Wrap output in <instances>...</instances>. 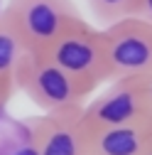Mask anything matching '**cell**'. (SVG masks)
I'll use <instances>...</instances> for the list:
<instances>
[{"instance_id": "cell-9", "label": "cell", "mask_w": 152, "mask_h": 155, "mask_svg": "<svg viewBox=\"0 0 152 155\" xmlns=\"http://www.w3.org/2000/svg\"><path fill=\"white\" fill-rule=\"evenodd\" d=\"M0 155H40L25 121H0Z\"/></svg>"}, {"instance_id": "cell-7", "label": "cell", "mask_w": 152, "mask_h": 155, "mask_svg": "<svg viewBox=\"0 0 152 155\" xmlns=\"http://www.w3.org/2000/svg\"><path fill=\"white\" fill-rule=\"evenodd\" d=\"M152 143V123H130L88 133V155H145Z\"/></svg>"}, {"instance_id": "cell-1", "label": "cell", "mask_w": 152, "mask_h": 155, "mask_svg": "<svg viewBox=\"0 0 152 155\" xmlns=\"http://www.w3.org/2000/svg\"><path fill=\"white\" fill-rule=\"evenodd\" d=\"M44 57L59 67L88 99L98 86L110 81L101 27H93L84 17L56 37Z\"/></svg>"}, {"instance_id": "cell-10", "label": "cell", "mask_w": 152, "mask_h": 155, "mask_svg": "<svg viewBox=\"0 0 152 155\" xmlns=\"http://www.w3.org/2000/svg\"><path fill=\"white\" fill-rule=\"evenodd\" d=\"M140 0H88V8L96 17V22H101L103 27L123 20V17L135 15Z\"/></svg>"}, {"instance_id": "cell-6", "label": "cell", "mask_w": 152, "mask_h": 155, "mask_svg": "<svg viewBox=\"0 0 152 155\" xmlns=\"http://www.w3.org/2000/svg\"><path fill=\"white\" fill-rule=\"evenodd\" d=\"M81 111L42 113L27 118L40 155H88V133L81 126Z\"/></svg>"}, {"instance_id": "cell-2", "label": "cell", "mask_w": 152, "mask_h": 155, "mask_svg": "<svg viewBox=\"0 0 152 155\" xmlns=\"http://www.w3.org/2000/svg\"><path fill=\"white\" fill-rule=\"evenodd\" d=\"M3 20L30 54H44L52 42L81 20L74 0H8Z\"/></svg>"}, {"instance_id": "cell-13", "label": "cell", "mask_w": 152, "mask_h": 155, "mask_svg": "<svg viewBox=\"0 0 152 155\" xmlns=\"http://www.w3.org/2000/svg\"><path fill=\"white\" fill-rule=\"evenodd\" d=\"M8 101H10V99H8V96H5V91L0 89V111H3V108L8 106Z\"/></svg>"}, {"instance_id": "cell-3", "label": "cell", "mask_w": 152, "mask_h": 155, "mask_svg": "<svg viewBox=\"0 0 152 155\" xmlns=\"http://www.w3.org/2000/svg\"><path fill=\"white\" fill-rule=\"evenodd\" d=\"M15 86L17 91H25L27 99L34 101V106H40L44 113L81 111L88 101V96H84L79 86L44 54H25L17 67Z\"/></svg>"}, {"instance_id": "cell-12", "label": "cell", "mask_w": 152, "mask_h": 155, "mask_svg": "<svg viewBox=\"0 0 152 155\" xmlns=\"http://www.w3.org/2000/svg\"><path fill=\"white\" fill-rule=\"evenodd\" d=\"M135 15L142 17V20H147V22H152V0H140Z\"/></svg>"}, {"instance_id": "cell-8", "label": "cell", "mask_w": 152, "mask_h": 155, "mask_svg": "<svg viewBox=\"0 0 152 155\" xmlns=\"http://www.w3.org/2000/svg\"><path fill=\"white\" fill-rule=\"evenodd\" d=\"M25 54L27 49L12 35V30L0 20V89L5 91L8 99H12V94L17 91L15 76H17V67L25 59Z\"/></svg>"}, {"instance_id": "cell-4", "label": "cell", "mask_w": 152, "mask_h": 155, "mask_svg": "<svg viewBox=\"0 0 152 155\" xmlns=\"http://www.w3.org/2000/svg\"><path fill=\"white\" fill-rule=\"evenodd\" d=\"M110 81L113 79H145L152 74V22L138 15L123 17L101 27Z\"/></svg>"}, {"instance_id": "cell-11", "label": "cell", "mask_w": 152, "mask_h": 155, "mask_svg": "<svg viewBox=\"0 0 152 155\" xmlns=\"http://www.w3.org/2000/svg\"><path fill=\"white\" fill-rule=\"evenodd\" d=\"M142 94H145V106H147V116L152 121V74L142 79Z\"/></svg>"}, {"instance_id": "cell-15", "label": "cell", "mask_w": 152, "mask_h": 155, "mask_svg": "<svg viewBox=\"0 0 152 155\" xmlns=\"http://www.w3.org/2000/svg\"><path fill=\"white\" fill-rule=\"evenodd\" d=\"M0 10H3V8H0Z\"/></svg>"}, {"instance_id": "cell-5", "label": "cell", "mask_w": 152, "mask_h": 155, "mask_svg": "<svg viewBox=\"0 0 152 155\" xmlns=\"http://www.w3.org/2000/svg\"><path fill=\"white\" fill-rule=\"evenodd\" d=\"M81 126L86 133L103 128L130 126V123H152L145 106L142 79H113L106 89L84 104Z\"/></svg>"}, {"instance_id": "cell-14", "label": "cell", "mask_w": 152, "mask_h": 155, "mask_svg": "<svg viewBox=\"0 0 152 155\" xmlns=\"http://www.w3.org/2000/svg\"><path fill=\"white\" fill-rule=\"evenodd\" d=\"M145 155H152V143H150V148L145 150Z\"/></svg>"}]
</instances>
